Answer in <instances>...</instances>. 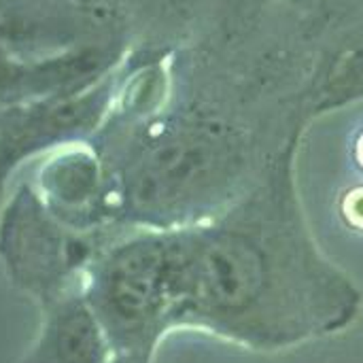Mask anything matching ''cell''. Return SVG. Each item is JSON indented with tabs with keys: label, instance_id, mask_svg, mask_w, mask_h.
I'll use <instances>...</instances> for the list:
<instances>
[{
	"label": "cell",
	"instance_id": "cell-2",
	"mask_svg": "<svg viewBox=\"0 0 363 363\" xmlns=\"http://www.w3.org/2000/svg\"><path fill=\"white\" fill-rule=\"evenodd\" d=\"M100 249L85 236L64 232L30 211L11 215L0 234V257L9 281L40 308L81 289Z\"/></svg>",
	"mask_w": 363,
	"mask_h": 363
},
{
	"label": "cell",
	"instance_id": "cell-3",
	"mask_svg": "<svg viewBox=\"0 0 363 363\" xmlns=\"http://www.w3.org/2000/svg\"><path fill=\"white\" fill-rule=\"evenodd\" d=\"M36 338L19 363H113L106 334L81 289L47 304Z\"/></svg>",
	"mask_w": 363,
	"mask_h": 363
},
{
	"label": "cell",
	"instance_id": "cell-4",
	"mask_svg": "<svg viewBox=\"0 0 363 363\" xmlns=\"http://www.w3.org/2000/svg\"><path fill=\"white\" fill-rule=\"evenodd\" d=\"M113 363H153L151 357H138V355H115Z\"/></svg>",
	"mask_w": 363,
	"mask_h": 363
},
{
	"label": "cell",
	"instance_id": "cell-1",
	"mask_svg": "<svg viewBox=\"0 0 363 363\" xmlns=\"http://www.w3.org/2000/svg\"><path fill=\"white\" fill-rule=\"evenodd\" d=\"M168 330L281 353L349 330L362 287L319 253L291 213L262 204L168 230Z\"/></svg>",
	"mask_w": 363,
	"mask_h": 363
}]
</instances>
